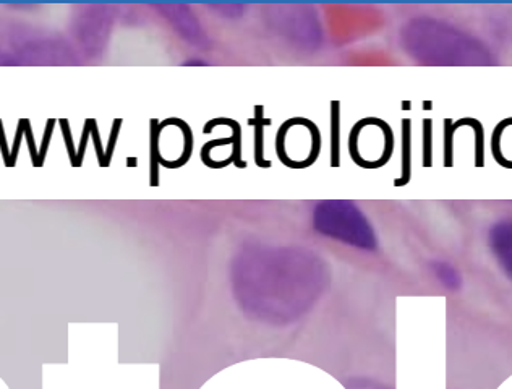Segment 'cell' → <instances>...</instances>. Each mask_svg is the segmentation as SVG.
Wrapping results in <instances>:
<instances>
[{
	"mask_svg": "<svg viewBox=\"0 0 512 389\" xmlns=\"http://www.w3.org/2000/svg\"><path fill=\"white\" fill-rule=\"evenodd\" d=\"M350 137L368 142V153L363 159V169H372V148L375 169L386 166L394 151V133L391 125L378 117H365L352 127Z\"/></svg>",
	"mask_w": 512,
	"mask_h": 389,
	"instance_id": "cell-1",
	"label": "cell"
},
{
	"mask_svg": "<svg viewBox=\"0 0 512 389\" xmlns=\"http://www.w3.org/2000/svg\"><path fill=\"white\" fill-rule=\"evenodd\" d=\"M491 154L504 169H512V117L501 120L491 135Z\"/></svg>",
	"mask_w": 512,
	"mask_h": 389,
	"instance_id": "cell-2",
	"label": "cell"
},
{
	"mask_svg": "<svg viewBox=\"0 0 512 389\" xmlns=\"http://www.w3.org/2000/svg\"><path fill=\"white\" fill-rule=\"evenodd\" d=\"M263 112H265V107L255 106V117L248 119V125L255 127V163L261 169L273 166L271 161L265 159V127L273 124V120L266 119Z\"/></svg>",
	"mask_w": 512,
	"mask_h": 389,
	"instance_id": "cell-3",
	"label": "cell"
},
{
	"mask_svg": "<svg viewBox=\"0 0 512 389\" xmlns=\"http://www.w3.org/2000/svg\"><path fill=\"white\" fill-rule=\"evenodd\" d=\"M402 176L394 180V187H404L412 179V120H402Z\"/></svg>",
	"mask_w": 512,
	"mask_h": 389,
	"instance_id": "cell-4",
	"label": "cell"
},
{
	"mask_svg": "<svg viewBox=\"0 0 512 389\" xmlns=\"http://www.w3.org/2000/svg\"><path fill=\"white\" fill-rule=\"evenodd\" d=\"M218 125H229L234 132H232V137H234V145H232V159H234L235 166L239 167V169H247V163L242 161V127H240L239 122L234 119H229V117H218V119H211L208 124L205 125V129L203 132L211 133L214 130V127H218Z\"/></svg>",
	"mask_w": 512,
	"mask_h": 389,
	"instance_id": "cell-5",
	"label": "cell"
},
{
	"mask_svg": "<svg viewBox=\"0 0 512 389\" xmlns=\"http://www.w3.org/2000/svg\"><path fill=\"white\" fill-rule=\"evenodd\" d=\"M341 166V103H331V167Z\"/></svg>",
	"mask_w": 512,
	"mask_h": 389,
	"instance_id": "cell-6",
	"label": "cell"
},
{
	"mask_svg": "<svg viewBox=\"0 0 512 389\" xmlns=\"http://www.w3.org/2000/svg\"><path fill=\"white\" fill-rule=\"evenodd\" d=\"M151 133H150V185L151 187H158L159 185V122L156 119H151Z\"/></svg>",
	"mask_w": 512,
	"mask_h": 389,
	"instance_id": "cell-7",
	"label": "cell"
},
{
	"mask_svg": "<svg viewBox=\"0 0 512 389\" xmlns=\"http://www.w3.org/2000/svg\"><path fill=\"white\" fill-rule=\"evenodd\" d=\"M433 166V122L423 120V167Z\"/></svg>",
	"mask_w": 512,
	"mask_h": 389,
	"instance_id": "cell-8",
	"label": "cell"
},
{
	"mask_svg": "<svg viewBox=\"0 0 512 389\" xmlns=\"http://www.w3.org/2000/svg\"><path fill=\"white\" fill-rule=\"evenodd\" d=\"M453 119H444V167L454 166L453 154Z\"/></svg>",
	"mask_w": 512,
	"mask_h": 389,
	"instance_id": "cell-9",
	"label": "cell"
},
{
	"mask_svg": "<svg viewBox=\"0 0 512 389\" xmlns=\"http://www.w3.org/2000/svg\"><path fill=\"white\" fill-rule=\"evenodd\" d=\"M226 145H234V137L227 138H219V140H213V142H208L203 145L201 148V161L206 164V166H211V150L216 148V146H226Z\"/></svg>",
	"mask_w": 512,
	"mask_h": 389,
	"instance_id": "cell-10",
	"label": "cell"
},
{
	"mask_svg": "<svg viewBox=\"0 0 512 389\" xmlns=\"http://www.w3.org/2000/svg\"><path fill=\"white\" fill-rule=\"evenodd\" d=\"M120 125H122V120L117 119L114 122V127H112L111 140H109V148H107L106 153V166H109V163H111L112 153H114V148H116L117 137H119Z\"/></svg>",
	"mask_w": 512,
	"mask_h": 389,
	"instance_id": "cell-11",
	"label": "cell"
},
{
	"mask_svg": "<svg viewBox=\"0 0 512 389\" xmlns=\"http://www.w3.org/2000/svg\"><path fill=\"white\" fill-rule=\"evenodd\" d=\"M423 109H431V103H423Z\"/></svg>",
	"mask_w": 512,
	"mask_h": 389,
	"instance_id": "cell-12",
	"label": "cell"
},
{
	"mask_svg": "<svg viewBox=\"0 0 512 389\" xmlns=\"http://www.w3.org/2000/svg\"><path fill=\"white\" fill-rule=\"evenodd\" d=\"M409 104L410 103H404V106H402V109H410Z\"/></svg>",
	"mask_w": 512,
	"mask_h": 389,
	"instance_id": "cell-13",
	"label": "cell"
}]
</instances>
